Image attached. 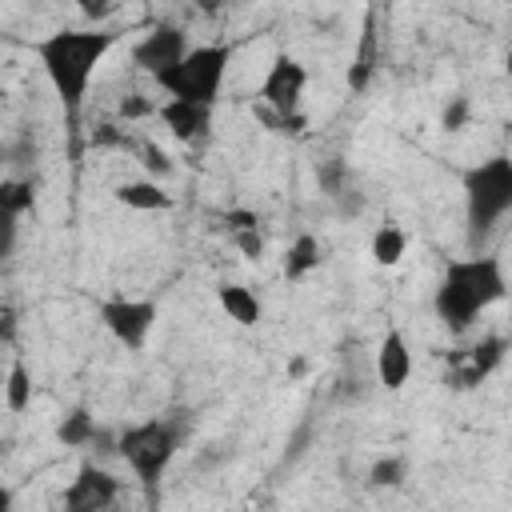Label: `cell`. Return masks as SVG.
<instances>
[{
	"instance_id": "obj_8",
	"label": "cell",
	"mask_w": 512,
	"mask_h": 512,
	"mask_svg": "<svg viewBox=\"0 0 512 512\" xmlns=\"http://www.w3.org/2000/svg\"><path fill=\"white\" fill-rule=\"evenodd\" d=\"M120 492H124L120 476H112L96 460H84L76 476L68 480V488L60 492V508L64 512H108L120 500Z\"/></svg>"
},
{
	"instance_id": "obj_9",
	"label": "cell",
	"mask_w": 512,
	"mask_h": 512,
	"mask_svg": "<svg viewBox=\"0 0 512 512\" xmlns=\"http://www.w3.org/2000/svg\"><path fill=\"white\" fill-rule=\"evenodd\" d=\"M188 52V32L180 24H152L136 44H132V64L148 76H156L160 68L176 64Z\"/></svg>"
},
{
	"instance_id": "obj_26",
	"label": "cell",
	"mask_w": 512,
	"mask_h": 512,
	"mask_svg": "<svg viewBox=\"0 0 512 512\" xmlns=\"http://www.w3.org/2000/svg\"><path fill=\"white\" fill-rule=\"evenodd\" d=\"M116 4H120V0H72V8H76L84 20H92V24H100L104 16H112Z\"/></svg>"
},
{
	"instance_id": "obj_7",
	"label": "cell",
	"mask_w": 512,
	"mask_h": 512,
	"mask_svg": "<svg viewBox=\"0 0 512 512\" xmlns=\"http://www.w3.org/2000/svg\"><path fill=\"white\" fill-rule=\"evenodd\" d=\"M304 92H308V64L292 52H276L256 84V96L268 116H296L304 112Z\"/></svg>"
},
{
	"instance_id": "obj_22",
	"label": "cell",
	"mask_w": 512,
	"mask_h": 512,
	"mask_svg": "<svg viewBox=\"0 0 512 512\" xmlns=\"http://www.w3.org/2000/svg\"><path fill=\"white\" fill-rule=\"evenodd\" d=\"M136 152H140L144 176H152V180H168V176L176 172V164H172V156H168L164 148H156V144H140Z\"/></svg>"
},
{
	"instance_id": "obj_30",
	"label": "cell",
	"mask_w": 512,
	"mask_h": 512,
	"mask_svg": "<svg viewBox=\"0 0 512 512\" xmlns=\"http://www.w3.org/2000/svg\"><path fill=\"white\" fill-rule=\"evenodd\" d=\"M8 508H12V492L0 484V512H8Z\"/></svg>"
},
{
	"instance_id": "obj_12",
	"label": "cell",
	"mask_w": 512,
	"mask_h": 512,
	"mask_svg": "<svg viewBox=\"0 0 512 512\" xmlns=\"http://www.w3.org/2000/svg\"><path fill=\"white\" fill-rule=\"evenodd\" d=\"M112 200L128 212H168L176 200L172 192L164 188V180H152V176H132V180H120L112 188Z\"/></svg>"
},
{
	"instance_id": "obj_4",
	"label": "cell",
	"mask_w": 512,
	"mask_h": 512,
	"mask_svg": "<svg viewBox=\"0 0 512 512\" xmlns=\"http://www.w3.org/2000/svg\"><path fill=\"white\" fill-rule=\"evenodd\" d=\"M460 188H464L468 232L472 236L496 232L512 212V156L508 152H492V156L476 160L472 168L460 172Z\"/></svg>"
},
{
	"instance_id": "obj_10",
	"label": "cell",
	"mask_w": 512,
	"mask_h": 512,
	"mask_svg": "<svg viewBox=\"0 0 512 512\" xmlns=\"http://www.w3.org/2000/svg\"><path fill=\"white\" fill-rule=\"evenodd\" d=\"M156 116H160L164 132H168L172 140H180V144H200V140H208V132H212V104H192V100H172V96H164V100L156 104Z\"/></svg>"
},
{
	"instance_id": "obj_18",
	"label": "cell",
	"mask_w": 512,
	"mask_h": 512,
	"mask_svg": "<svg viewBox=\"0 0 512 512\" xmlns=\"http://www.w3.org/2000/svg\"><path fill=\"white\" fill-rule=\"evenodd\" d=\"M56 440H60V448H72V452L92 448V444L100 440V424H96V416H92L88 408H72V412L56 424Z\"/></svg>"
},
{
	"instance_id": "obj_28",
	"label": "cell",
	"mask_w": 512,
	"mask_h": 512,
	"mask_svg": "<svg viewBox=\"0 0 512 512\" xmlns=\"http://www.w3.org/2000/svg\"><path fill=\"white\" fill-rule=\"evenodd\" d=\"M220 220H224L228 232H236V228H256V224H260V216H256L252 208H228Z\"/></svg>"
},
{
	"instance_id": "obj_21",
	"label": "cell",
	"mask_w": 512,
	"mask_h": 512,
	"mask_svg": "<svg viewBox=\"0 0 512 512\" xmlns=\"http://www.w3.org/2000/svg\"><path fill=\"white\" fill-rule=\"evenodd\" d=\"M228 236H232V248H236L248 264H260V260H264V248H268V244H264L260 224H256V228H236V232H228Z\"/></svg>"
},
{
	"instance_id": "obj_25",
	"label": "cell",
	"mask_w": 512,
	"mask_h": 512,
	"mask_svg": "<svg viewBox=\"0 0 512 512\" xmlns=\"http://www.w3.org/2000/svg\"><path fill=\"white\" fill-rule=\"evenodd\" d=\"M20 244V216H12L8 208H0V260H8Z\"/></svg>"
},
{
	"instance_id": "obj_23",
	"label": "cell",
	"mask_w": 512,
	"mask_h": 512,
	"mask_svg": "<svg viewBox=\"0 0 512 512\" xmlns=\"http://www.w3.org/2000/svg\"><path fill=\"white\" fill-rule=\"evenodd\" d=\"M468 116H472V100H468V96H452V100L444 104L440 124H444V132H460V128L468 124Z\"/></svg>"
},
{
	"instance_id": "obj_1",
	"label": "cell",
	"mask_w": 512,
	"mask_h": 512,
	"mask_svg": "<svg viewBox=\"0 0 512 512\" xmlns=\"http://www.w3.org/2000/svg\"><path fill=\"white\" fill-rule=\"evenodd\" d=\"M116 32L104 24H84V28H52L48 36H40L32 44V56L48 80V88L56 92L60 108L68 120L80 116L88 88L100 72V64L108 60V52L116 48Z\"/></svg>"
},
{
	"instance_id": "obj_17",
	"label": "cell",
	"mask_w": 512,
	"mask_h": 512,
	"mask_svg": "<svg viewBox=\"0 0 512 512\" xmlns=\"http://www.w3.org/2000/svg\"><path fill=\"white\" fill-rule=\"evenodd\" d=\"M0 396L8 404V412H28L32 408V396H36V380H32V368L24 360H12L4 368V384H0Z\"/></svg>"
},
{
	"instance_id": "obj_14",
	"label": "cell",
	"mask_w": 512,
	"mask_h": 512,
	"mask_svg": "<svg viewBox=\"0 0 512 512\" xmlns=\"http://www.w3.org/2000/svg\"><path fill=\"white\" fill-rule=\"evenodd\" d=\"M504 352H508V340H504V336H484V340L464 356V368L452 376V388H476V384H484V380L504 364Z\"/></svg>"
},
{
	"instance_id": "obj_24",
	"label": "cell",
	"mask_w": 512,
	"mask_h": 512,
	"mask_svg": "<svg viewBox=\"0 0 512 512\" xmlns=\"http://www.w3.org/2000/svg\"><path fill=\"white\" fill-rule=\"evenodd\" d=\"M116 116L120 120H140V116H156V100L140 96V92H128L120 104H116Z\"/></svg>"
},
{
	"instance_id": "obj_16",
	"label": "cell",
	"mask_w": 512,
	"mask_h": 512,
	"mask_svg": "<svg viewBox=\"0 0 512 512\" xmlns=\"http://www.w3.org/2000/svg\"><path fill=\"white\" fill-rule=\"evenodd\" d=\"M368 256H372L376 268H396L408 256V232L400 224H392V220L380 224L372 232V240H368Z\"/></svg>"
},
{
	"instance_id": "obj_31",
	"label": "cell",
	"mask_w": 512,
	"mask_h": 512,
	"mask_svg": "<svg viewBox=\"0 0 512 512\" xmlns=\"http://www.w3.org/2000/svg\"><path fill=\"white\" fill-rule=\"evenodd\" d=\"M0 384H4V368H0Z\"/></svg>"
},
{
	"instance_id": "obj_29",
	"label": "cell",
	"mask_w": 512,
	"mask_h": 512,
	"mask_svg": "<svg viewBox=\"0 0 512 512\" xmlns=\"http://www.w3.org/2000/svg\"><path fill=\"white\" fill-rule=\"evenodd\" d=\"M192 8H196L200 16H208V20H216V16L228 8V0H192Z\"/></svg>"
},
{
	"instance_id": "obj_6",
	"label": "cell",
	"mask_w": 512,
	"mask_h": 512,
	"mask_svg": "<svg viewBox=\"0 0 512 512\" xmlns=\"http://www.w3.org/2000/svg\"><path fill=\"white\" fill-rule=\"evenodd\" d=\"M96 320L104 324V332L128 348V352H140L152 332H156V320H160V304L152 296H104L96 304Z\"/></svg>"
},
{
	"instance_id": "obj_15",
	"label": "cell",
	"mask_w": 512,
	"mask_h": 512,
	"mask_svg": "<svg viewBox=\"0 0 512 512\" xmlns=\"http://www.w3.org/2000/svg\"><path fill=\"white\" fill-rule=\"evenodd\" d=\"M320 264H324V248H320V240H316L312 232H300V236L288 244L280 272H284L288 284H300V280H308L312 272H320Z\"/></svg>"
},
{
	"instance_id": "obj_19",
	"label": "cell",
	"mask_w": 512,
	"mask_h": 512,
	"mask_svg": "<svg viewBox=\"0 0 512 512\" xmlns=\"http://www.w3.org/2000/svg\"><path fill=\"white\" fill-rule=\"evenodd\" d=\"M0 208H8L12 216H28V212H36V188H32V180H24V176H4L0 180Z\"/></svg>"
},
{
	"instance_id": "obj_20",
	"label": "cell",
	"mask_w": 512,
	"mask_h": 512,
	"mask_svg": "<svg viewBox=\"0 0 512 512\" xmlns=\"http://www.w3.org/2000/svg\"><path fill=\"white\" fill-rule=\"evenodd\" d=\"M408 480V460L404 456H380L368 468V484L372 488H400Z\"/></svg>"
},
{
	"instance_id": "obj_11",
	"label": "cell",
	"mask_w": 512,
	"mask_h": 512,
	"mask_svg": "<svg viewBox=\"0 0 512 512\" xmlns=\"http://www.w3.org/2000/svg\"><path fill=\"white\" fill-rule=\"evenodd\" d=\"M412 344L404 336V328L388 324L380 344H376V380L384 392H400L408 380H412Z\"/></svg>"
},
{
	"instance_id": "obj_3",
	"label": "cell",
	"mask_w": 512,
	"mask_h": 512,
	"mask_svg": "<svg viewBox=\"0 0 512 512\" xmlns=\"http://www.w3.org/2000/svg\"><path fill=\"white\" fill-rule=\"evenodd\" d=\"M184 436H188L184 420H172V416H148V420H136V424L120 428V436H116L112 448H116V456L128 464V472L152 492V488L168 476L172 460L180 456Z\"/></svg>"
},
{
	"instance_id": "obj_2",
	"label": "cell",
	"mask_w": 512,
	"mask_h": 512,
	"mask_svg": "<svg viewBox=\"0 0 512 512\" xmlns=\"http://www.w3.org/2000/svg\"><path fill=\"white\" fill-rule=\"evenodd\" d=\"M508 296V268L504 256L480 252V256H456L444 264L436 292H432V312L448 332H468L488 308H496Z\"/></svg>"
},
{
	"instance_id": "obj_5",
	"label": "cell",
	"mask_w": 512,
	"mask_h": 512,
	"mask_svg": "<svg viewBox=\"0 0 512 512\" xmlns=\"http://www.w3.org/2000/svg\"><path fill=\"white\" fill-rule=\"evenodd\" d=\"M228 64H232L228 44H188V52L176 64L160 68L152 76V84L172 100H192V104L216 108L224 80H228Z\"/></svg>"
},
{
	"instance_id": "obj_13",
	"label": "cell",
	"mask_w": 512,
	"mask_h": 512,
	"mask_svg": "<svg viewBox=\"0 0 512 512\" xmlns=\"http://www.w3.org/2000/svg\"><path fill=\"white\" fill-rule=\"evenodd\" d=\"M216 304H220V312H224L232 324H240V328H256V324L264 320V300H260V292H256L252 284H240V280L216 284Z\"/></svg>"
},
{
	"instance_id": "obj_27",
	"label": "cell",
	"mask_w": 512,
	"mask_h": 512,
	"mask_svg": "<svg viewBox=\"0 0 512 512\" xmlns=\"http://www.w3.org/2000/svg\"><path fill=\"white\" fill-rule=\"evenodd\" d=\"M92 148H132V140H128L116 124H100V128L92 132Z\"/></svg>"
}]
</instances>
